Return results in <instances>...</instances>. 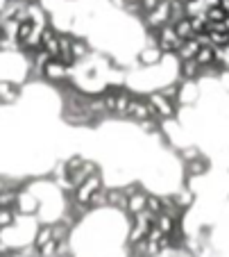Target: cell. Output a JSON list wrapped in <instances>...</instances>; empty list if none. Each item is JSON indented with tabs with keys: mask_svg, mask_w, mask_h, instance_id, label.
Returning <instances> with one entry per match:
<instances>
[{
	"mask_svg": "<svg viewBox=\"0 0 229 257\" xmlns=\"http://www.w3.org/2000/svg\"><path fill=\"white\" fill-rule=\"evenodd\" d=\"M41 50H46L52 59L59 55V34L52 28L41 30Z\"/></svg>",
	"mask_w": 229,
	"mask_h": 257,
	"instance_id": "2",
	"label": "cell"
},
{
	"mask_svg": "<svg viewBox=\"0 0 229 257\" xmlns=\"http://www.w3.org/2000/svg\"><path fill=\"white\" fill-rule=\"evenodd\" d=\"M148 109H150V116H156V118H172L175 116L172 102L166 100L161 93H152L150 100H148Z\"/></svg>",
	"mask_w": 229,
	"mask_h": 257,
	"instance_id": "1",
	"label": "cell"
},
{
	"mask_svg": "<svg viewBox=\"0 0 229 257\" xmlns=\"http://www.w3.org/2000/svg\"><path fill=\"white\" fill-rule=\"evenodd\" d=\"M46 75L48 80H62V78H66V73H68V68L64 66L59 59H50L48 64L44 66V71H41Z\"/></svg>",
	"mask_w": 229,
	"mask_h": 257,
	"instance_id": "3",
	"label": "cell"
},
{
	"mask_svg": "<svg viewBox=\"0 0 229 257\" xmlns=\"http://www.w3.org/2000/svg\"><path fill=\"white\" fill-rule=\"evenodd\" d=\"M206 171V162L204 160H193L190 162V173L193 175H202Z\"/></svg>",
	"mask_w": 229,
	"mask_h": 257,
	"instance_id": "17",
	"label": "cell"
},
{
	"mask_svg": "<svg viewBox=\"0 0 229 257\" xmlns=\"http://www.w3.org/2000/svg\"><path fill=\"white\" fill-rule=\"evenodd\" d=\"M227 19V14H224L222 7H206L204 10V21L206 23H222V21Z\"/></svg>",
	"mask_w": 229,
	"mask_h": 257,
	"instance_id": "9",
	"label": "cell"
},
{
	"mask_svg": "<svg viewBox=\"0 0 229 257\" xmlns=\"http://www.w3.org/2000/svg\"><path fill=\"white\" fill-rule=\"evenodd\" d=\"M198 62L195 59H188V62H182V73H184V78L186 80H190V78H195L198 75Z\"/></svg>",
	"mask_w": 229,
	"mask_h": 257,
	"instance_id": "14",
	"label": "cell"
},
{
	"mask_svg": "<svg viewBox=\"0 0 229 257\" xmlns=\"http://www.w3.org/2000/svg\"><path fill=\"white\" fill-rule=\"evenodd\" d=\"M125 116L134 118V121H146V118H150V109H148V102L132 100V102H130V107H127Z\"/></svg>",
	"mask_w": 229,
	"mask_h": 257,
	"instance_id": "4",
	"label": "cell"
},
{
	"mask_svg": "<svg viewBox=\"0 0 229 257\" xmlns=\"http://www.w3.org/2000/svg\"><path fill=\"white\" fill-rule=\"evenodd\" d=\"M172 203H175V207L180 209H186V207H190V203H193V194H190V191H182V194H177L175 198H172Z\"/></svg>",
	"mask_w": 229,
	"mask_h": 257,
	"instance_id": "10",
	"label": "cell"
},
{
	"mask_svg": "<svg viewBox=\"0 0 229 257\" xmlns=\"http://www.w3.org/2000/svg\"><path fill=\"white\" fill-rule=\"evenodd\" d=\"M16 98H18V87H14L10 82H0V102L2 105H10Z\"/></svg>",
	"mask_w": 229,
	"mask_h": 257,
	"instance_id": "6",
	"label": "cell"
},
{
	"mask_svg": "<svg viewBox=\"0 0 229 257\" xmlns=\"http://www.w3.org/2000/svg\"><path fill=\"white\" fill-rule=\"evenodd\" d=\"M161 57H164V55H161L159 48H146V50L141 53V62H143V64H156Z\"/></svg>",
	"mask_w": 229,
	"mask_h": 257,
	"instance_id": "12",
	"label": "cell"
},
{
	"mask_svg": "<svg viewBox=\"0 0 229 257\" xmlns=\"http://www.w3.org/2000/svg\"><path fill=\"white\" fill-rule=\"evenodd\" d=\"M70 55H73L75 62H78V59H82L84 55H88L86 44H84V41H80V39H73V41H70Z\"/></svg>",
	"mask_w": 229,
	"mask_h": 257,
	"instance_id": "11",
	"label": "cell"
},
{
	"mask_svg": "<svg viewBox=\"0 0 229 257\" xmlns=\"http://www.w3.org/2000/svg\"><path fill=\"white\" fill-rule=\"evenodd\" d=\"M125 209H130L132 214L143 212V209H146V194H134V196H130V198H127V207H125Z\"/></svg>",
	"mask_w": 229,
	"mask_h": 257,
	"instance_id": "8",
	"label": "cell"
},
{
	"mask_svg": "<svg viewBox=\"0 0 229 257\" xmlns=\"http://www.w3.org/2000/svg\"><path fill=\"white\" fill-rule=\"evenodd\" d=\"M130 96H127L125 91H118L116 93V107H114V112H118V114H125L127 112V107H130Z\"/></svg>",
	"mask_w": 229,
	"mask_h": 257,
	"instance_id": "13",
	"label": "cell"
},
{
	"mask_svg": "<svg viewBox=\"0 0 229 257\" xmlns=\"http://www.w3.org/2000/svg\"><path fill=\"white\" fill-rule=\"evenodd\" d=\"M193 59L198 62V66L214 64V48H211V46H202V48H198V53H195Z\"/></svg>",
	"mask_w": 229,
	"mask_h": 257,
	"instance_id": "7",
	"label": "cell"
},
{
	"mask_svg": "<svg viewBox=\"0 0 229 257\" xmlns=\"http://www.w3.org/2000/svg\"><path fill=\"white\" fill-rule=\"evenodd\" d=\"M14 223V212L12 209H0V230L10 228Z\"/></svg>",
	"mask_w": 229,
	"mask_h": 257,
	"instance_id": "16",
	"label": "cell"
},
{
	"mask_svg": "<svg viewBox=\"0 0 229 257\" xmlns=\"http://www.w3.org/2000/svg\"><path fill=\"white\" fill-rule=\"evenodd\" d=\"M57 248H59L57 241L52 239V241H48L44 248H39V252H41V255H46V257H50V255H54V252H57Z\"/></svg>",
	"mask_w": 229,
	"mask_h": 257,
	"instance_id": "18",
	"label": "cell"
},
{
	"mask_svg": "<svg viewBox=\"0 0 229 257\" xmlns=\"http://www.w3.org/2000/svg\"><path fill=\"white\" fill-rule=\"evenodd\" d=\"M198 48H200V46L195 44L193 39H186V41H182V44L177 46V50H175V53L180 55V59H182V62H188V59H193V57H195V53H198Z\"/></svg>",
	"mask_w": 229,
	"mask_h": 257,
	"instance_id": "5",
	"label": "cell"
},
{
	"mask_svg": "<svg viewBox=\"0 0 229 257\" xmlns=\"http://www.w3.org/2000/svg\"><path fill=\"white\" fill-rule=\"evenodd\" d=\"M48 241H52V228H44V230H39V234H36V243H34V248L39 250V248H44Z\"/></svg>",
	"mask_w": 229,
	"mask_h": 257,
	"instance_id": "15",
	"label": "cell"
},
{
	"mask_svg": "<svg viewBox=\"0 0 229 257\" xmlns=\"http://www.w3.org/2000/svg\"><path fill=\"white\" fill-rule=\"evenodd\" d=\"M222 25H224V30H227V32H229V16H227V19L222 21Z\"/></svg>",
	"mask_w": 229,
	"mask_h": 257,
	"instance_id": "20",
	"label": "cell"
},
{
	"mask_svg": "<svg viewBox=\"0 0 229 257\" xmlns=\"http://www.w3.org/2000/svg\"><path fill=\"white\" fill-rule=\"evenodd\" d=\"M36 252L39 250H36L34 246H30V248H20V250H16L12 257H36Z\"/></svg>",
	"mask_w": 229,
	"mask_h": 257,
	"instance_id": "19",
	"label": "cell"
}]
</instances>
